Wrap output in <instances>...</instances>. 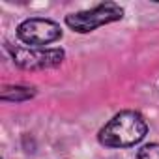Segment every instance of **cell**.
Listing matches in <instances>:
<instances>
[{"label": "cell", "instance_id": "obj_1", "mask_svg": "<svg viewBox=\"0 0 159 159\" xmlns=\"http://www.w3.org/2000/svg\"><path fill=\"white\" fill-rule=\"evenodd\" d=\"M148 125L140 112L122 111L114 114L99 131V142L107 148H129L146 137Z\"/></svg>", "mask_w": 159, "mask_h": 159}, {"label": "cell", "instance_id": "obj_2", "mask_svg": "<svg viewBox=\"0 0 159 159\" xmlns=\"http://www.w3.org/2000/svg\"><path fill=\"white\" fill-rule=\"evenodd\" d=\"M124 17V10L114 4V2H103L98 4L92 10H84V11H77V13H69L66 17V25L79 34H88L103 25L120 21Z\"/></svg>", "mask_w": 159, "mask_h": 159}, {"label": "cell", "instance_id": "obj_3", "mask_svg": "<svg viewBox=\"0 0 159 159\" xmlns=\"http://www.w3.org/2000/svg\"><path fill=\"white\" fill-rule=\"evenodd\" d=\"M17 38L28 47H45L62 38V28L51 19H26L17 26Z\"/></svg>", "mask_w": 159, "mask_h": 159}, {"label": "cell", "instance_id": "obj_4", "mask_svg": "<svg viewBox=\"0 0 159 159\" xmlns=\"http://www.w3.org/2000/svg\"><path fill=\"white\" fill-rule=\"evenodd\" d=\"M11 58L13 62L23 69H49L56 67L64 60L62 49H47V47H11Z\"/></svg>", "mask_w": 159, "mask_h": 159}, {"label": "cell", "instance_id": "obj_5", "mask_svg": "<svg viewBox=\"0 0 159 159\" xmlns=\"http://www.w3.org/2000/svg\"><path fill=\"white\" fill-rule=\"evenodd\" d=\"M32 96H34L32 88H23V86L4 88V92H2V99L4 101H25V99H30Z\"/></svg>", "mask_w": 159, "mask_h": 159}, {"label": "cell", "instance_id": "obj_6", "mask_svg": "<svg viewBox=\"0 0 159 159\" xmlns=\"http://www.w3.org/2000/svg\"><path fill=\"white\" fill-rule=\"evenodd\" d=\"M137 159H159V142L142 146L137 153Z\"/></svg>", "mask_w": 159, "mask_h": 159}]
</instances>
